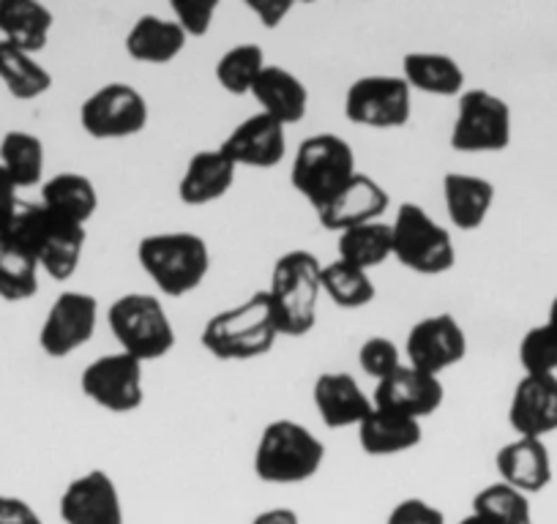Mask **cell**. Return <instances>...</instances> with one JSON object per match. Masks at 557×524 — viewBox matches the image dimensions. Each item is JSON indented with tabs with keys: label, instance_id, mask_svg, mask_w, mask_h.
<instances>
[{
	"label": "cell",
	"instance_id": "6da1fadb",
	"mask_svg": "<svg viewBox=\"0 0 557 524\" xmlns=\"http://www.w3.org/2000/svg\"><path fill=\"white\" fill-rule=\"evenodd\" d=\"M3 238L28 251L50 279L69 282L83 262L88 229L83 224L52 216L39 202H23Z\"/></svg>",
	"mask_w": 557,
	"mask_h": 524
},
{
	"label": "cell",
	"instance_id": "7a4b0ae2",
	"mask_svg": "<svg viewBox=\"0 0 557 524\" xmlns=\"http://www.w3.org/2000/svg\"><path fill=\"white\" fill-rule=\"evenodd\" d=\"M265 292L273 307L278 336H290V339L307 336L318 325L323 262L309 249L285 251L273 262Z\"/></svg>",
	"mask_w": 557,
	"mask_h": 524
},
{
	"label": "cell",
	"instance_id": "3957f363",
	"mask_svg": "<svg viewBox=\"0 0 557 524\" xmlns=\"http://www.w3.org/2000/svg\"><path fill=\"white\" fill-rule=\"evenodd\" d=\"M137 262L162 296L184 298L200 290L211 274V249L202 235L186 229L151 233L139 238Z\"/></svg>",
	"mask_w": 557,
	"mask_h": 524
},
{
	"label": "cell",
	"instance_id": "277c9868",
	"mask_svg": "<svg viewBox=\"0 0 557 524\" xmlns=\"http://www.w3.org/2000/svg\"><path fill=\"white\" fill-rule=\"evenodd\" d=\"M276 339V317L265 290L208 317L200 334L202 350L216 361H255L268 355Z\"/></svg>",
	"mask_w": 557,
	"mask_h": 524
},
{
	"label": "cell",
	"instance_id": "5b68a950",
	"mask_svg": "<svg viewBox=\"0 0 557 524\" xmlns=\"http://www.w3.org/2000/svg\"><path fill=\"white\" fill-rule=\"evenodd\" d=\"M325 462V446L309 426L278 419L262 429L255 448L257 478L273 486L307 484Z\"/></svg>",
	"mask_w": 557,
	"mask_h": 524
},
{
	"label": "cell",
	"instance_id": "8992f818",
	"mask_svg": "<svg viewBox=\"0 0 557 524\" xmlns=\"http://www.w3.org/2000/svg\"><path fill=\"white\" fill-rule=\"evenodd\" d=\"M358 175L356 151L339 135H312L298 146L290 167V184L314 213L323 211Z\"/></svg>",
	"mask_w": 557,
	"mask_h": 524
},
{
	"label": "cell",
	"instance_id": "52a82bcc",
	"mask_svg": "<svg viewBox=\"0 0 557 524\" xmlns=\"http://www.w3.org/2000/svg\"><path fill=\"white\" fill-rule=\"evenodd\" d=\"M107 325L115 336L117 347L139 363L162 361L175 350V325L168 309L157 296L148 292H126L115 298L107 309Z\"/></svg>",
	"mask_w": 557,
	"mask_h": 524
},
{
	"label": "cell",
	"instance_id": "ba28073f",
	"mask_svg": "<svg viewBox=\"0 0 557 524\" xmlns=\"http://www.w3.org/2000/svg\"><path fill=\"white\" fill-rule=\"evenodd\" d=\"M394 260L418 276H443L457 265L451 233L418 202H401L391 219Z\"/></svg>",
	"mask_w": 557,
	"mask_h": 524
},
{
	"label": "cell",
	"instance_id": "9c48e42d",
	"mask_svg": "<svg viewBox=\"0 0 557 524\" xmlns=\"http://www.w3.org/2000/svg\"><path fill=\"white\" fill-rule=\"evenodd\" d=\"M513 117L506 99L486 88H468L457 101L451 148L459 153H500L511 146Z\"/></svg>",
	"mask_w": 557,
	"mask_h": 524
},
{
	"label": "cell",
	"instance_id": "30bf717a",
	"mask_svg": "<svg viewBox=\"0 0 557 524\" xmlns=\"http://www.w3.org/2000/svg\"><path fill=\"white\" fill-rule=\"evenodd\" d=\"M412 90L401 74L358 77L345 93V117L352 126L391 132L410 123Z\"/></svg>",
	"mask_w": 557,
	"mask_h": 524
},
{
	"label": "cell",
	"instance_id": "8fae6325",
	"mask_svg": "<svg viewBox=\"0 0 557 524\" xmlns=\"http://www.w3.org/2000/svg\"><path fill=\"white\" fill-rule=\"evenodd\" d=\"M148 99L128 83H107L79 107V123L94 140H128L148 126Z\"/></svg>",
	"mask_w": 557,
	"mask_h": 524
},
{
	"label": "cell",
	"instance_id": "7c38bea8",
	"mask_svg": "<svg viewBox=\"0 0 557 524\" xmlns=\"http://www.w3.org/2000/svg\"><path fill=\"white\" fill-rule=\"evenodd\" d=\"M146 363L126 352H107L85 366L79 388L96 408L115 415H128L146 402Z\"/></svg>",
	"mask_w": 557,
	"mask_h": 524
},
{
	"label": "cell",
	"instance_id": "4fadbf2b",
	"mask_svg": "<svg viewBox=\"0 0 557 524\" xmlns=\"http://www.w3.org/2000/svg\"><path fill=\"white\" fill-rule=\"evenodd\" d=\"M99 328V301L90 292L66 290L52 301L39 328V347L50 358H69Z\"/></svg>",
	"mask_w": 557,
	"mask_h": 524
},
{
	"label": "cell",
	"instance_id": "5bb4252c",
	"mask_svg": "<svg viewBox=\"0 0 557 524\" xmlns=\"http://www.w3.org/2000/svg\"><path fill=\"white\" fill-rule=\"evenodd\" d=\"M405 363L441 377L446 369L465 361L468 336H465V328L454 314H430L410 328L405 339Z\"/></svg>",
	"mask_w": 557,
	"mask_h": 524
},
{
	"label": "cell",
	"instance_id": "9a60e30c",
	"mask_svg": "<svg viewBox=\"0 0 557 524\" xmlns=\"http://www.w3.org/2000/svg\"><path fill=\"white\" fill-rule=\"evenodd\" d=\"M446 385L441 377L421 369L401 363L394 374L374 383L372 404L385 413L405 415L412 421H424L443 408Z\"/></svg>",
	"mask_w": 557,
	"mask_h": 524
},
{
	"label": "cell",
	"instance_id": "2e32d148",
	"mask_svg": "<svg viewBox=\"0 0 557 524\" xmlns=\"http://www.w3.org/2000/svg\"><path fill=\"white\" fill-rule=\"evenodd\" d=\"M219 151L238 170H273L287 157V128L265 112H255L224 137Z\"/></svg>",
	"mask_w": 557,
	"mask_h": 524
},
{
	"label": "cell",
	"instance_id": "e0dca14e",
	"mask_svg": "<svg viewBox=\"0 0 557 524\" xmlns=\"http://www.w3.org/2000/svg\"><path fill=\"white\" fill-rule=\"evenodd\" d=\"M61 519L66 524H123L121 491L115 481L104 470H88L85 475H77L69 481V486L61 495Z\"/></svg>",
	"mask_w": 557,
	"mask_h": 524
},
{
	"label": "cell",
	"instance_id": "ac0fdd59",
	"mask_svg": "<svg viewBox=\"0 0 557 524\" xmlns=\"http://www.w3.org/2000/svg\"><path fill=\"white\" fill-rule=\"evenodd\" d=\"M508 424L517 437L544 440L557 432V374H524L508 404Z\"/></svg>",
	"mask_w": 557,
	"mask_h": 524
},
{
	"label": "cell",
	"instance_id": "d6986e66",
	"mask_svg": "<svg viewBox=\"0 0 557 524\" xmlns=\"http://www.w3.org/2000/svg\"><path fill=\"white\" fill-rule=\"evenodd\" d=\"M391 205V195L367 173H358L323 211H318L320 227L329 233L361 227V224L380 222Z\"/></svg>",
	"mask_w": 557,
	"mask_h": 524
},
{
	"label": "cell",
	"instance_id": "ffe728a7",
	"mask_svg": "<svg viewBox=\"0 0 557 524\" xmlns=\"http://www.w3.org/2000/svg\"><path fill=\"white\" fill-rule=\"evenodd\" d=\"M312 402L329 429H358V424L374 410L372 397L347 372L320 374L314 379Z\"/></svg>",
	"mask_w": 557,
	"mask_h": 524
},
{
	"label": "cell",
	"instance_id": "44dd1931",
	"mask_svg": "<svg viewBox=\"0 0 557 524\" xmlns=\"http://www.w3.org/2000/svg\"><path fill=\"white\" fill-rule=\"evenodd\" d=\"M497 475L503 484L513 486L522 495H539L552 484V457L544 440L517 437L506 442L495 457Z\"/></svg>",
	"mask_w": 557,
	"mask_h": 524
},
{
	"label": "cell",
	"instance_id": "7402d4cb",
	"mask_svg": "<svg viewBox=\"0 0 557 524\" xmlns=\"http://www.w3.org/2000/svg\"><path fill=\"white\" fill-rule=\"evenodd\" d=\"M238 167L224 157L219 148L211 151H197L186 162L184 175L178 180V197L189 208H206L230 195L235 186Z\"/></svg>",
	"mask_w": 557,
	"mask_h": 524
},
{
	"label": "cell",
	"instance_id": "603a6c76",
	"mask_svg": "<svg viewBox=\"0 0 557 524\" xmlns=\"http://www.w3.org/2000/svg\"><path fill=\"white\" fill-rule=\"evenodd\" d=\"M251 99L260 104V112L271 115L285 128L301 123L309 112V88L304 79L290 68L273 66V63H268L251 88Z\"/></svg>",
	"mask_w": 557,
	"mask_h": 524
},
{
	"label": "cell",
	"instance_id": "cb8c5ba5",
	"mask_svg": "<svg viewBox=\"0 0 557 524\" xmlns=\"http://www.w3.org/2000/svg\"><path fill=\"white\" fill-rule=\"evenodd\" d=\"M495 184L481 175L446 173L443 178V205L446 216L459 233H473L484 227L492 205H495Z\"/></svg>",
	"mask_w": 557,
	"mask_h": 524
},
{
	"label": "cell",
	"instance_id": "d4e9b609",
	"mask_svg": "<svg viewBox=\"0 0 557 524\" xmlns=\"http://www.w3.org/2000/svg\"><path fill=\"white\" fill-rule=\"evenodd\" d=\"M186 45L189 39L178 28V23L173 17H159V14H143L123 39L126 55L146 66H164V63L175 61L186 50Z\"/></svg>",
	"mask_w": 557,
	"mask_h": 524
},
{
	"label": "cell",
	"instance_id": "484cf974",
	"mask_svg": "<svg viewBox=\"0 0 557 524\" xmlns=\"http://www.w3.org/2000/svg\"><path fill=\"white\" fill-rule=\"evenodd\" d=\"M52 25L55 17L39 0H0V41L28 55H39L45 50Z\"/></svg>",
	"mask_w": 557,
	"mask_h": 524
},
{
	"label": "cell",
	"instance_id": "4316f807",
	"mask_svg": "<svg viewBox=\"0 0 557 524\" xmlns=\"http://www.w3.org/2000/svg\"><path fill=\"white\" fill-rule=\"evenodd\" d=\"M358 446L369 457H396L407 453L424 440L421 421L405 419V415L385 413L374 408L367 419L358 424Z\"/></svg>",
	"mask_w": 557,
	"mask_h": 524
},
{
	"label": "cell",
	"instance_id": "83f0119b",
	"mask_svg": "<svg viewBox=\"0 0 557 524\" xmlns=\"http://www.w3.org/2000/svg\"><path fill=\"white\" fill-rule=\"evenodd\" d=\"M401 79L410 90L454 99L465 93V72L459 61L443 52H407L401 58Z\"/></svg>",
	"mask_w": 557,
	"mask_h": 524
},
{
	"label": "cell",
	"instance_id": "f1b7e54d",
	"mask_svg": "<svg viewBox=\"0 0 557 524\" xmlns=\"http://www.w3.org/2000/svg\"><path fill=\"white\" fill-rule=\"evenodd\" d=\"M39 205L52 216L74 224H88L99 211V191L90 178L79 173H58L41 184Z\"/></svg>",
	"mask_w": 557,
	"mask_h": 524
},
{
	"label": "cell",
	"instance_id": "f546056e",
	"mask_svg": "<svg viewBox=\"0 0 557 524\" xmlns=\"http://www.w3.org/2000/svg\"><path fill=\"white\" fill-rule=\"evenodd\" d=\"M336 260L356 265L361 271L380 269L388 257H394V238L391 222H369L361 227L345 229L336 235Z\"/></svg>",
	"mask_w": 557,
	"mask_h": 524
},
{
	"label": "cell",
	"instance_id": "4dcf8cb0",
	"mask_svg": "<svg viewBox=\"0 0 557 524\" xmlns=\"http://www.w3.org/2000/svg\"><path fill=\"white\" fill-rule=\"evenodd\" d=\"M0 167L20 191L45 184V142L30 132H7L0 140Z\"/></svg>",
	"mask_w": 557,
	"mask_h": 524
},
{
	"label": "cell",
	"instance_id": "1f68e13d",
	"mask_svg": "<svg viewBox=\"0 0 557 524\" xmlns=\"http://www.w3.org/2000/svg\"><path fill=\"white\" fill-rule=\"evenodd\" d=\"M0 83L17 101H36L52 88V74L36 61V55L0 41Z\"/></svg>",
	"mask_w": 557,
	"mask_h": 524
},
{
	"label": "cell",
	"instance_id": "d6a6232c",
	"mask_svg": "<svg viewBox=\"0 0 557 524\" xmlns=\"http://www.w3.org/2000/svg\"><path fill=\"white\" fill-rule=\"evenodd\" d=\"M323 296H329L334 307L356 312V309H367L377 298V287L369 271L334 260L323 265Z\"/></svg>",
	"mask_w": 557,
	"mask_h": 524
},
{
	"label": "cell",
	"instance_id": "836d02e7",
	"mask_svg": "<svg viewBox=\"0 0 557 524\" xmlns=\"http://www.w3.org/2000/svg\"><path fill=\"white\" fill-rule=\"evenodd\" d=\"M265 66L268 61L262 47L244 41V45H235L227 52H222V58L213 66V74H216V83L222 85L224 93L251 96V88L257 85L260 74L265 72Z\"/></svg>",
	"mask_w": 557,
	"mask_h": 524
},
{
	"label": "cell",
	"instance_id": "e575fe53",
	"mask_svg": "<svg viewBox=\"0 0 557 524\" xmlns=\"http://www.w3.org/2000/svg\"><path fill=\"white\" fill-rule=\"evenodd\" d=\"M39 262L0 235V298L3 301H30L39 292Z\"/></svg>",
	"mask_w": 557,
	"mask_h": 524
},
{
	"label": "cell",
	"instance_id": "d590c367",
	"mask_svg": "<svg viewBox=\"0 0 557 524\" xmlns=\"http://www.w3.org/2000/svg\"><path fill=\"white\" fill-rule=\"evenodd\" d=\"M470 513L486 524H533L528 495L503 484V481L484 486L473 497V511Z\"/></svg>",
	"mask_w": 557,
	"mask_h": 524
},
{
	"label": "cell",
	"instance_id": "8d00e7d4",
	"mask_svg": "<svg viewBox=\"0 0 557 524\" xmlns=\"http://www.w3.org/2000/svg\"><path fill=\"white\" fill-rule=\"evenodd\" d=\"M519 363L524 374H557V336L549 325H535L519 341Z\"/></svg>",
	"mask_w": 557,
	"mask_h": 524
},
{
	"label": "cell",
	"instance_id": "74e56055",
	"mask_svg": "<svg viewBox=\"0 0 557 524\" xmlns=\"http://www.w3.org/2000/svg\"><path fill=\"white\" fill-rule=\"evenodd\" d=\"M405 363L401 350L396 347L394 339H385V336H372V339L363 341L358 347V366L367 377H372L374 383L385 379L388 374H394L396 369Z\"/></svg>",
	"mask_w": 557,
	"mask_h": 524
},
{
	"label": "cell",
	"instance_id": "f35d334b",
	"mask_svg": "<svg viewBox=\"0 0 557 524\" xmlns=\"http://www.w3.org/2000/svg\"><path fill=\"white\" fill-rule=\"evenodd\" d=\"M173 20L184 30L186 39H206L219 12V0H173Z\"/></svg>",
	"mask_w": 557,
	"mask_h": 524
},
{
	"label": "cell",
	"instance_id": "ab89813d",
	"mask_svg": "<svg viewBox=\"0 0 557 524\" xmlns=\"http://www.w3.org/2000/svg\"><path fill=\"white\" fill-rule=\"evenodd\" d=\"M385 524H446V513L421 497H407L391 508Z\"/></svg>",
	"mask_w": 557,
	"mask_h": 524
},
{
	"label": "cell",
	"instance_id": "60d3db41",
	"mask_svg": "<svg viewBox=\"0 0 557 524\" xmlns=\"http://www.w3.org/2000/svg\"><path fill=\"white\" fill-rule=\"evenodd\" d=\"M244 7L260 20L262 28L276 30L282 28V23H285L287 17H290L296 3H293V0H244Z\"/></svg>",
	"mask_w": 557,
	"mask_h": 524
},
{
	"label": "cell",
	"instance_id": "b9f144b4",
	"mask_svg": "<svg viewBox=\"0 0 557 524\" xmlns=\"http://www.w3.org/2000/svg\"><path fill=\"white\" fill-rule=\"evenodd\" d=\"M0 524H45V519L23 497L0 495Z\"/></svg>",
	"mask_w": 557,
	"mask_h": 524
},
{
	"label": "cell",
	"instance_id": "7bdbcfd3",
	"mask_svg": "<svg viewBox=\"0 0 557 524\" xmlns=\"http://www.w3.org/2000/svg\"><path fill=\"white\" fill-rule=\"evenodd\" d=\"M20 189L14 186V180L9 178V173L3 167H0V233L12 224V219L17 216L20 205H23V200H20Z\"/></svg>",
	"mask_w": 557,
	"mask_h": 524
},
{
	"label": "cell",
	"instance_id": "ee69618b",
	"mask_svg": "<svg viewBox=\"0 0 557 524\" xmlns=\"http://www.w3.org/2000/svg\"><path fill=\"white\" fill-rule=\"evenodd\" d=\"M251 524H301V519L290 508H268V511L257 513Z\"/></svg>",
	"mask_w": 557,
	"mask_h": 524
},
{
	"label": "cell",
	"instance_id": "f6af8a7d",
	"mask_svg": "<svg viewBox=\"0 0 557 524\" xmlns=\"http://www.w3.org/2000/svg\"><path fill=\"white\" fill-rule=\"evenodd\" d=\"M546 325H549V328L555 330V336H557V296H555V301L549 303V314H546Z\"/></svg>",
	"mask_w": 557,
	"mask_h": 524
},
{
	"label": "cell",
	"instance_id": "bcb514c9",
	"mask_svg": "<svg viewBox=\"0 0 557 524\" xmlns=\"http://www.w3.org/2000/svg\"><path fill=\"white\" fill-rule=\"evenodd\" d=\"M459 524H486V522H481L479 516H473V513H468V516H465Z\"/></svg>",
	"mask_w": 557,
	"mask_h": 524
}]
</instances>
